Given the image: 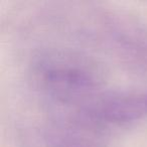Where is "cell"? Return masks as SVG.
<instances>
[{"instance_id": "1", "label": "cell", "mask_w": 147, "mask_h": 147, "mask_svg": "<svg viewBox=\"0 0 147 147\" xmlns=\"http://www.w3.org/2000/svg\"><path fill=\"white\" fill-rule=\"evenodd\" d=\"M41 77L45 88L61 102L85 100L97 87V77L89 63L67 57H53L43 61Z\"/></svg>"}, {"instance_id": "2", "label": "cell", "mask_w": 147, "mask_h": 147, "mask_svg": "<svg viewBox=\"0 0 147 147\" xmlns=\"http://www.w3.org/2000/svg\"><path fill=\"white\" fill-rule=\"evenodd\" d=\"M93 115L110 123H126L147 115V92L121 93L102 97L93 104Z\"/></svg>"}]
</instances>
